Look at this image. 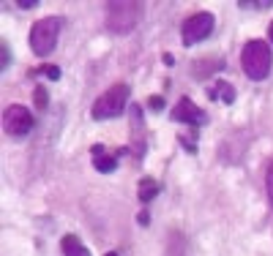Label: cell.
Masks as SVG:
<instances>
[{"label": "cell", "mask_w": 273, "mask_h": 256, "mask_svg": "<svg viewBox=\"0 0 273 256\" xmlns=\"http://www.w3.org/2000/svg\"><path fill=\"white\" fill-rule=\"evenodd\" d=\"M241 68H243V74H246L249 79L263 82V79L271 74V68H273V52H271V46L265 44V41H260V38L246 41V46L241 49Z\"/></svg>", "instance_id": "obj_1"}, {"label": "cell", "mask_w": 273, "mask_h": 256, "mask_svg": "<svg viewBox=\"0 0 273 256\" xmlns=\"http://www.w3.org/2000/svg\"><path fill=\"white\" fill-rule=\"evenodd\" d=\"M142 19V3H109L107 5V30L115 36H129Z\"/></svg>", "instance_id": "obj_2"}, {"label": "cell", "mask_w": 273, "mask_h": 256, "mask_svg": "<svg viewBox=\"0 0 273 256\" xmlns=\"http://www.w3.org/2000/svg\"><path fill=\"white\" fill-rule=\"evenodd\" d=\"M60 27H63V22L57 19V16H44V19H38L36 25L30 27L33 55H38V57L52 55L55 46H57V38H60Z\"/></svg>", "instance_id": "obj_3"}, {"label": "cell", "mask_w": 273, "mask_h": 256, "mask_svg": "<svg viewBox=\"0 0 273 256\" xmlns=\"http://www.w3.org/2000/svg\"><path fill=\"white\" fill-rule=\"evenodd\" d=\"M126 104H129V85H112L107 93H101V96L96 98V104H93V120H112L118 118L120 112L126 109Z\"/></svg>", "instance_id": "obj_4"}, {"label": "cell", "mask_w": 273, "mask_h": 256, "mask_svg": "<svg viewBox=\"0 0 273 256\" xmlns=\"http://www.w3.org/2000/svg\"><path fill=\"white\" fill-rule=\"evenodd\" d=\"M33 126H36V120H33L30 109L22 107V104H11L3 112V131L8 136H27L33 131Z\"/></svg>", "instance_id": "obj_5"}, {"label": "cell", "mask_w": 273, "mask_h": 256, "mask_svg": "<svg viewBox=\"0 0 273 256\" xmlns=\"http://www.w3.org/2000/svg\"><path fill=\"white\" fill-rule=\"evenodd\" d=\"M181 33H183V44L186 46H194V44L205 41V38L213 33V14H208V11H197V14H191L189 19L183 22Z\"/></svg>", "instance_id": "obj_6"}, {"label": "cell", "mask_w": 273, "mask_h": 256, "mask_svg": "<svg viewBox=\"0 0 273 256\" xmlns=\"http://www.w3.org/2000/svg\"><path fill=\"white\" fill-rule=\"evenodd\" d=\"M172 120H175V123L200 126V123H205V112H202L200 107H194L191 98H181V101L175 104V109H172Z\"/></svg>", "instance_id": "obj_7"}, {"label": "cell", "mask_w": 273, "mask_h": 256, "mask_svg": "<svg viewBox=\"0 0 273 256\" xmlns=\"http://www.w3.org/2000/svg\"><path fill=\"white\" fill-rule=\"evenodd\" d=\"M208 96L216 98V101H224V104H232L235 101V87L230 82H224V79H216V85L208 90Z\"/></svg>", "instance_id": "obj_8"}, {"label": "cell", "mask_w": 273, "mask_h": 256, "mask_svg": "<svg viewBox=\"0 0 273 256\" xmlns=\"http://www.w3.org/2000/svg\"><path fill=\"white\" fill-rule=\"evenodd\" d=\"M60 248H63V256H90V251L82 246V243H79V237H74V235L63 237Z\"/></svg>", "instance_id": "obj_9"}, {"label": "cell", "mask_w": 273, "mask_h": 256, "mask_svg": "<svg viewBox=\"0 0 273 256\" xmlns=\"http://www.w3.org/2000/svg\"><path fill=\"white\" fill-rule=\"evenodd\" d=\"M159 188H161V185L156 183L153 177H145L142 183H139V202H142V205H148V202H153L156 196H159Z\"/></svg>", "instance_id": "obj_10"}, {"label": "cell", "mask_w": 273, "mask_h": 256, "mask_svg": "<svg viewBox=\"0 0 273 256\" xmlns=\"http://www.w3.org/2000/svg\"><path fill=\"white\" fill-rule=\"evenodd\" d=\"M224 68V60L222 57H216V60H211V63H194V79H205V77H211L213 71H222Z\"/></svg>", "instance_id": "obj_11"}, {"label": "cell", "mask_w": 273, "mask_h": 256, "mask_svg": "<svg viewBox=\"0 0 273 256\" xmlns=\"http://www.w3.org/2000/svg\"><path fill=\"white\" fill-rule=\"evenodd\" d=\"M93 164H96V169L98 172H104V174H107V172H115V169H118V155H96V158H93Z\"/></svg>", "instance_id": "obj_12"}, {"label": "cell", "mask_w": 273, "mask_h": 256, "mask_svg": "<svg viewBox=\"0 0 273 256\" xmlns=\"http://www.w3.org/2000/svg\"><path fill=\"white\" fill-rule=\"evenodd\" d=\"M265 191H268V202L273 207V161L268 164V169H265Z\"/></svg>", "instance_id": "obj_13"}, {"label": "cell", "mask_w": 273, "mask_h": 256, "mask_svg": "<svg viewBox=\"0 0 273 256\" xmlns=\"http://www.w3.org/2000/svg\"><path fill=\"white\" fill-rule=\"evenodd\" d=\"M33 98H36V107H38V109H46V90H44L41 85L36 87V93H33Z\"/></svg>", "instance_id": "obj_14"}, {"label": "cell", "mask_w": 273, "mask_h": 256, "mask_svg": "<svg viewBox=\"0 0 273 256\" xmlns=\"http://www.w3.org/2000/svg\"><path fill=\"white\" fill-rule=\"evenodd\" d=\"M11 63V52H8V46H5V41L0 44V68L5 71V66Z\"/></svg>", "instance_id": "obj_15"}, {"label": "cell", "mask_w": 273, "mask_h": 256, "mask_svg": "<svg viewBox=\"0 0 273 256\" xmlns=\"http://www.w3.org/2000/svg\"><path fill=\"white\" fill-rule=\"evenodd\" d=\"M148 107L153 109V112H159V109H164V98H161V96H150Z\"/></svg>", "instance_id": "obj_16"}, {"label": "cell", "mask_w": 273, "mask_h": 256, "mask_svg": "<svg viewBox=\"0 0 273 256\" xmlns=\"http://www.w3.org/2000/svg\"><path fill=\"white\" fill-rule=\"evenodd\" d=\"M44 74L52 79V82H55V79H60V68H57V66H46V68H44Z\"/></svg>", "instance_id": "obj_17"}, {"label": "cell", "mask_w": 273, "mask_h": 256, "mask_svg": "<svg viewBox=\"0 0 273 256\" xmlns=\"http://www.w3.org/2000/svg\"><path fill=\"white\" fill-rule=\"evenodd\" d=\"M16 5H22V8H36L38 0H16Z\"/></svg>", "instance_id": "obj_18"}, {"label": "cell", "mask_w": 273, "mask_h": 256, "mask_svg": "<svg viewBox=\"0 0 273 256\" xmlns=\"http://www.w3.org/2000/svg\"><path fill=\"white\" fill-rule=\"evenodd\" d=\"M268 38H271V44H273V22H271V27H268Z\"/></svg>", "instance_id": "obj_19"}, {"label": "cell", "mask_w": 273, "mask_h": 256, "mask_svg": "<svg viewBox=\"0 0 273 256\" xmlns=\"http://www.w3.org/2000/svg\"><path fill=\"white\" fill-rule=\"evenodd\" d=\"M104 256H118V254H115V251H109V254H104Z\"/></svg>", "instance_id": "obj_20"}]
</instances>
